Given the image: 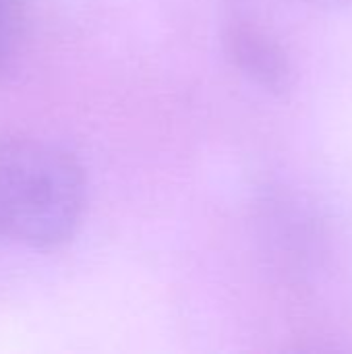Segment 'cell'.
I'll return each mask as SVG.
<instances>
[{"label":"cell","mask_w":352,"mask_h":354,"mask_svg":"<svg viewBox=\"0 0 352 354\" xmlns=\"http://www.w3.org/2000/svg\"><path fill=\"white\" fill-rule=\"evenodd\" d=\"M87 203V178L64 147L12 137L0 143V236L52 249L73 239Z\"/></svg>","instance_id":"obj_1"},{"label":"cell","mask_w":352,"mask_h":354,"mask_svg":"<svg viewBox=\"0 0 352 354\" xmlns=\"http://www.w3.org/2000/svg\"><path fill=\"white\" fill-rule=\"evenodd\" d=\"M224 50L232 66L266 91L282 93L290 85V58L259 19L234 12L224 25Z\"/></svg>","instance_id":"obj_2"},{"label":"cell","mask_w":352,"mask_h":354,"mask_svg":"<svg viewBox=\"0 0 352 354\" xmlns=\"http://www.w3.org/2000/svg\"><path fill=\"white\" fill-rule=\"evenodd\" d=\"M12 4L10 0H0V62L8 56L12 37Z\"/></svg>","instance_id":"obj_3"},{"label":"cell","mask_w":352,"mask_h":354,"mask_svg":"<svg viewBox=\"0 0 352 354\" xmlns=\"http://www.w3.org/2000/svg\"><path fill=\"white\" fill-rule=\"evenodd\" d=\"M313 6H319V8H336V6H346L352 4V0H305Z\"/></svg>","instance_id":"obj_4"}]
</instances>
